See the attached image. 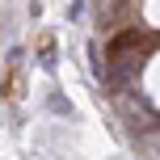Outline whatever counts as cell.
Here are the masks:
<instances>
[{
  "instance_id": "6da1fadb",
  "label": "cell",
  "mask_w": 160,
  "mask_h": 160,
  "mask_svg": "<svg viewBox=\"0 0 160 160\" xmlns=\"http://www.w3.org/2000/svg\"><path fill=\"white\" fill-rule=\"evenodd\" d=\"M152 42H156L152 34L135 25V30H122V34H114V38H110V47H105V55H110V63H118V59H135L131 51H143V47H152Z\"/></svg>"
},
{
  "instance_id": "7a4b0ae2",
  "label": "cell",
  "mask_w": 160,
  "mask_h": 160,
  "mask_svg": "<svg viewBox=\"0 0 160 160\" xmlns=\"http://www.w3.org/2000/svg\"><path fill=\"white\" fill-rule=\"evenodd\" d=\"M135 72H139L135 59H118V63H101L97 80H101L105 88H114V93H127V88L135 84Z\"/></svg>"
},
{
  "instance_id": "3957f363",
  "label": "cell",
  "mask_w": 160,
  "mask_h": 160,
  "mask_svg": "<svg viewBox=\"0 0 160 160\" xmlns=\"http://www.w3.org/2000/svg\"><path fill=\"white\" fill-rule=\"evenodd\" d=\"M47 105H51V110H55V114H72V105H68V101H63V97H59V93H55V97H51V101H47Z\"/></svg>"
},
{
  "instance_id": "277c9868",
  "label": "cell",
  "mask_w": 160,
  "mask_h": 160,
  "mask_svg": "<svg viewBox=\"0 0 160 160\" xmlns=\"http://www.w3.org/2000/svg\"><path fill=\"white\" fill-rule=\"evenodd\" d=\"M156 148H160V127H156Z\"/></svg>"
}]
</instances>
